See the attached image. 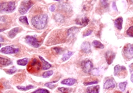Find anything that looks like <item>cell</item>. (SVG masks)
Returning <instances> with one entry per match:
<instances>
[{"mask_svg":"<svg viewBox=\"0 0 133 93\" xmlns=\"http://www.w3.org/2000/svg\"><path fill=\"white\" fill-rule=\"evenodd\" d=\"M54 19L56 22L59 23H63L64 22V17L61 14L57 13L54 16Z\"/></svg>","mask_w":133,"mask_h":93,"instance_id":"cell-21","label":"cell"},{"mask_svg":"<svg viewBox=\"0 0 133 93\" xmlns=\"http://www.w3.org/2000/svg\"><path fill=\"white\" fill-rule=\"evenodd\" d=\"M123 18L121 17H119L114 20V25L118 30H121L123 25Z\"/></svg>","mask_w":133,"mask_h":93,"instance_id":"cell-17","label":"cell"},{"mask_svg":"<svg viewBox=\"0 0 133 93\" xmlns=\"http://www.w3.org/2000/svg\"><path fill=\"white\" fill-rule=\"evenodd\" d=\"M53 50L57 54H60L64 51V49L61 48H59V47H55V48H53Z\"/></svg>","mask_w":133,"mask_h":93,"instance_id":"cell-32","label":"cell"},{"mask_svg":"<svg viewBox=\"0 0 133 93\" xmlns=\"http://www.w3.org/2000/svg\"><path fill=\"white\" fill-rule=\"evenodd\" d=\"M92 32H93V31H92V29L87 30V31H86L85 32V33H84L83 36H84V37H87V36L90 35L92 33Z\"/></svg>","mask_w":133,"mask_h":93,"instance_id":"cell-37","label":"cell"},{"mask_svg":"<svg viewBox=\"0 0 133 93\" xmlns=\"http://www.w3.org/2000/svg\"><path fill=\"white\" fill-rule=\"evenodd\" d=\"M16 3L14 1H9V2H3L1 3L0 9L1 12H7L11 13L15 10Z\"/></svg>","mask_w":133,"mask_h":93,"instance_id":"cell-2","label":"cell"},{"mask_svg":"<svg viewBox=\"0 0 133 93\" xmlns=\"http://www.w3.org/2000/svg\"><path fill=\"white\" fill-rule=\"evenodd\" d=\"M44 86L48 87H49V88H50V89H54V88H55V87H56V85H53L52 83H46V84H44Z\"/></svg>","mask_w":133,"mask_h":93,"instance_id":"cell-36","label":"cell"},{"mask_svg":"<svg viewBox=\"0 0 133 93\" xmlns=\"http://www.w3.org/2000/svg\"><path fill=\"white\" fill-rule=\"evenodd\" d=\"M127 35L131 37H133V26H131L127 31Z\"/></svg>","mask_w":133,"mask_h":93,"instance_id":"cell-31","label":"cell"},{"mask_svg":"<svg viewBox=\"0 0 133 93\" xmlns=\"http://www.w3.org/2000/svg\"><path fill=\"white\" fill-rule=\"evenodd\" d=\"M101 5L103 8H107L109 7V3H108V0H101Z\"/></svg>","mask_w":133,"mask_h":93,"instance_id":"cell-33","label":"cell"},{"mask_svg":"<svg viewBox=\"0 0 133 93\" xmlns=\"http://www.w3.org/2000/svg\"><path fill=\"white\" fill-rule=\"evenodd\" d=\"M123 56L127 60H131L133 57V46L131 44H127L123 50Z\"/></svg>","mask_w":133,"mask_h":93,"instance_id":"cell-5","label":"cell"},{"mask_svg":"<svg viewBox=\"0 0 133 93\" xmlns=\"http://www.w3.org/2000/svg\"><path fill=\"white\" fill-rule=\"evenodd\" d=\"M131 81H132V82H133V74H131Z\"/></svg>","mask_w":133,"mask_h":93,"instance_id":"cell-42","label":"cell"},{"mask_svg":"<svg viewBox=\"0 0 133 93\" xmlns=\"http://www.w3.org/2000/svg\"><path fill=\"white\" fill-rule=\"evenodd\" d=\"M133 63L131 64V65H130V69H131V74H133Z\"/></svg>","mask_w":133,"mask_h":93,"instance_id":"cell-40","label":"cell"},{"mask_svg":"<svg viewBox=\"0 0 133 93\" xmlns=\"http://www.w3.org/2000/svg\"><path fill=\"white\" fill-rule=\"evenodd\" d=\"M127 85V82L125 81V82H121L119 84V88L121 91H124L126 89Z\"/></svg>","mask_w":133,"mask_h":93,"instance_id":"cell-28","label":"cell"},{"mask_svg":"<svg viewBox=\"0 0 133 93\" xmlns=\"http://www.w3.org/2000/svg\"><path fill=\"white\" fill-rule=\"evenodd\" d=\"M55 1H60L62 0H55Z\"/></svg>","mask_w":133,"mask_h":93,"instance_id":"cell-43","label":"cell"},{"mask_svg":"<svg viewBox=\"0 0 133 93\" xmlns=\"http://www.w3.org/2000/svg\"><path fill=\"white\" fill-rule=\"evenodd\" d=\"M81 51L85 53H90L91 50V47L89 42H84L81 45Z\"/></svg>","mask_w":133,"mask_h":93,"instance_id":"cell-12","label":"cell"},{"mask_svg":"<svg viewBox=\"0 0 133 93\" xmlns=\"http://www.w3.org/2000/svg\"><path fill=\"white\" fill-rule=\"evenodd\" d=\"M112 7H113V9H114V10H116V11H118V9H117V7H116V2H115V1H114V2L112 3Z\"/></svg>","mask_w":133,"mask_h":93,"instance_id":"cell-39","label":"cell"},{"mask_svg":"<svg viewBox=\"0 0 133 93\" xmlns=\"http://www.w3.org/2000/svg\"><path fill=\"white\" fill-rule=\"evenodd\" d=\"M126 68L123 66H120V65H116L114 67V75L116 76H120L121 74H123L124 72H126Z\"/></svg>","mask_w":133,"mask_h":93,"instance_id":"cell-11","label":"cell"},{"mask_svg":"<svg viewBox=\"0 0 133 93\" xmlns=\"http://www.w3.org/2000/svg\"><path fill=\"white\" fill-rule=\"evenodd\" d=\"M81 67L83 71L86 74H90L94 68V65L92 62L89 59H86L83 61L81 63Z\"/></svg>","mask_w":133,"mask_h":93,"instance_id":"cell-6","label":"cell"},{"mask_svg":"<svg viewBox=\"0 0 133 93\" xmlns=\"http://www.w3.org/2000/svg\"><path fill=\"white\" fill-rule=\"evenodd\" d=\"M19 20H20V22H21L22 23H23V24H26V25H29L28 20H27V18L26 16H21Z\"/></svg>","mask_w":133,"mask_h":93,"instance_id":"cell-30","label":"cell"},{"mask_svg":"<svg viewBox=\"0 0 133 93\" xmlns=\"http://www.w3.org/2000/svg\"><path fill=\"white\" fill-rule=\"evenodd\" d=\"M73 52H72V51H68V52H66L65 54H64L63 57L62 58V62H65L67 60L69 59L70 57L73 56Z\"/></svg>","mask_w":133,"mask_h":93,"instance_id":"cell-22","label":"cell"},{"mask_svg":"<svg viewBox=\"0 0 133 93\" xmlns=\"http://www.w3.org/2000/svg\"><path fill=\"white\" fill-rule=\"evenodd\" d=\"M77 82V80L74 78H68V79H65L62 81L61 83L63 85H66L68 86H72L73 85H74Z\"/></svg>","mask_w":133,"mask_h":93,"instance_id":"cell-16","label":"cell"},{"mask_svg":"<svg viewBox=\"0 0 133 93\" xmlns=\"http://www.w3.org/2000/svg\"><path fill=\"white\" fill-rule=\"evenodd\" d=\"M33 5V2L31 0H23L19 8V12L22 15L26 14Z\"/></svg>","mask_w":133,"mask_h":93,"instance_id":"cell-3","label":"cell"},{"mask_svg":"<svg viewBox=\"0 0 133 93\" xmlns=\"http://www.w3.org/2000/svg\"><path fill=\"white\" fill-rule=\"evenodd\" d=\"M4 71L8 74H13L17 71V69L16 68V67H12L10 69H5Z\"/></svg>","mask_w":133,"mask_h":93,"instance_id":"cell-26","label":"cell"},{"mask_svg":"<svg viewBox=\"0 0 133 93\" xmlns=\"http://www.w3.org/2000/svg\"><path fill=\"white\" fill-rule=\"evenodd\" d=\"M1 52L5 54H14L19 52L20 49L18 48H15L12 46H7L1 48Z\"/></svg>","mask_w":133,"mask_h":93,"instance_id":"cell-7","label":"cell"},{"mask_svg":"<svg viewBox=\"0 0 133 93\" xmlns=\"http://www.w3.org/2000/svg\"><path fill=\"white\" fill-rule=\"evenodd\" d=\"M58 90L62 93H70V92L72 91V90L70 88H65V87H59Z\"/></svg>","mask_w":133,"mask_h":93,"instance_id":"cell-29","label":"cell"},{"mask_svg":"<svg viewBox=\"0 0 133 93\" xmlns=\"http://www.w3.org/2000/svg\"><path fill=\"white\" fill-rule=\"evenodd\" d=\"M130 1H131V2H133V0H130Z\"/></svg>","mask_w":133,"mask_h":93,"instance_id":"cell-44","label":"cell"},{"mask_svg":"<svg viewBox=\"0 0 133 93\" xmlns=\"http://www.w3.org/2000/svg\"><path fill=\"white\" fill-rule=\"evenodd\" d=\"M35 88V86L33 85H28L27 87H23V86H17V89H19V90H22V91H27L29 90V89H34Z\"/></svg>","mask_w":133,"mask_h":93,"instance_id":"cell-25","label":"cell"},{"mask_svg":"<svg viewBox=\"0 0 133 93\" xmlns=\"http://www.w3.org/2000/svg\"><path fill=\"white\" fill-rule=\"evenodd\" d=\"M29 62L28 58H24L22 59H19L17 61V64L20 66H25Z\"/></svg>","mask_w":133,"mask_h":93,"instance_id":"cell-24","label":"cell"},{"mask_svg":"<svg viewBox=\"0 0 133 93\" xmlns=\"http://www.w3.org/2000/svg\"><path fill=\"white\" fill-rule=\"evenodd\" d=\"M39 58L40 61H41L42 64V70H48V69H49L50 68L52 67V65L50 64L48 61H46L44 59V58L41 57V56H39Z\"/></svg>","mask_w":133,"mask_h":93,"instance_id":"cell-15","label":"cell"},{"mask_svg":"<svg viewBox=\"0 0 133 93\" xmlns=\"http://www.w3.org/2000/svg\"><path fill=\"white\" fill-rule=\"evenodd\" d=\"M40 68H41V62L38 61L36 59H33L27 70L29 72L35 73L39 71Z\"/></svg>","mask_w":133,"mask_h":93,"instance_id":"cell-4","label":"cell"},{"mask_svg":"<svg viewBox=\"0 0 133 93\" xmlns=\"http://www.w3.org/2000/svg\"><path fill=\"white\" fill-rule=\"evenodd\" d=\"M86 92L90 93H99V85H97V86L88 87L87 89H86Z\"/></svg>","mask_w":133,"mask_h":93,"instance_id":"cell-19","label":"cell"},{"mask_svg":"<svg viewBox=\"0 0 133 93\" xmlns=\"http://www.w3.org/2000/svg\"><path fill=\"white\" fill-rule=\"evenodd\" d=\"M25 40L29 45H30L33 48H37L40 46V43L38 42V40L36 38L33 37L32 36H27Z\"/></svg>","mask_w":133,"mask_h":93,"instance_id":"cell-8","label":"cell"},{"mask_svg":"<svg viewBox=\"0 0 133 93\" xmlns=\"http://www.w3.org/2000/svg\"><path fill=\"white\" fill-rule=\"evenodd\" d=\"M79 30H80V28H79L77 27H72L68 30L67 35L70 37H73L78 33Z\"/></svg>","mask_w":133,"mask_h":93,"instance_id":"cell-14","label":"cell"},{"mask_svg":"<svg viewBox=\"0 0 133 93\" xmlns=\"http://www.w3.org/2000/svg\"><path fill=\"white\" fill-rule=\"evenodd\" d=\"M0 38H1V42H3V38L2 36H1V37H0Z\"/></svg>","mask_w":133,"mask_h":93,"instance_id":"cell-41","label":"cell"},{"mask_svg":"<svg viewBox=\"0 0 133 93\" xmlns=\"http://www.w3.org/2000/svg\"><path fill=\"white\" fill-rule=\"evenodd\" d=\"M53 72L52 70H49V71H46L45 72L43 73L42 74V77L43 78H49L50 76L53 75Z\"/></svg>","mask_w":133,"mask_h":93,"instance_id":"cell-27","label":"cell"},{"mask_svg":"<svg viewBox=\"0 0 133 93\" xmlns=\"http://www.w3.org/2000/svg\"><path fill=\"white\" fill-rule=\"evenodd\" d=\"M48 16L47 14L35 16L31 19V24L37 29H43L48 24Z\"/></svg>","mask_w":133,"mask_h":93,"instance_id":"cell-1","label":"cell"},{"mask_svg":"<svg viewBox=\"0 0 133 93\" xmlns=\"http://www.w3.org/2000/svg\"><path fill=\"white\" fill-rule=\"evenodd\" d=\"M34 93H49V91L48 90H46V89H38L37 90H36L33 92Z\"/></svg>","mask_w":133,"mask_h":93,"instance_id":"cell-34","label":"cell"},{"mask_svg":"<svg viewBox=\"0 0 133 93\" xmlns=\"http://www.w3.org/2000/svg\"><path fill=\"white\" fill-rule=\"evenodd\" d=\"M89 22H90L89 18L85 16V17H83V18H81V19H79V18L77 19L75 23H76V24L77 25H82L83 27H85L89 23Z\"/></svg>","mask_w":133,"mask_h":93,"instance_id":"cell-13","label":"cell"},{"mask_svg":"<svg viewBox=\"0 0 133 93\" xmlns=\"http://www.w3.org/2000/svg\"><path fill=\"white\" fill-rule=\"evenodd\" d=\"M49 10H50V11H51V12L55 11V5H51L50 7H49Z\"/></svg>","mask_w":133,"mask_h":93,"instance_id":"cell-38","label":"cell"},{"mask_svg":"<svg viewBox=\"0 0 133 93\" xmlns=\"http://www.w3.org/2000/svg\"><path fill=\"white\" fill-rule=\"evenodd\" d=\"M0 63H1V66H3V67H7L10 64H12V61L9 59H7V58H4V57H0Z\"/></svg>","mask_w":133,"mask_h":93,"instance_id":"cell-18","label":"cell"},{"mask_svg":"<svg viewBox=\"0 0 133 93\" xmlns=\"http://www.w3.org/2000/svg\"><path fill=\"white\" fill-rule=\"evenodd\" d=\"M98 83V81L97 80H95V81H87V82H85L84 83V85L85 86H87V85H94Z\"/></svg>","mask_w":133,"mask_h":93,"instance_id":"cell-35","label":"cell"},{"mask_svg":"<svg viewBox=\"0 0 133 93\" xmlns=\"http://www.w3.org/2000/svg\"><path fill=\"white\" fill-rule=\"evenodd\" d=\"M116 57V53L112 51H107L105 53V59L108 64H111Z\"/></svg>","mask_w":133,"mask_h":93,"instance_id":"cell-10","label":"cell"},{"mask_svg":"<svg viewBox=\"0 0 133 93\" xmlns=\"http://www.w3.org/2000/svg\"><path fill=\"white\" fill-rule=\"evenodd\" d=\"M116 87V83L113 78H109L105 81L103 87L105 89H112Z\"/></svg>","mask_w":133,"mask_h":93,"instance_id":"cell-9","label":"cell"},{"mask_svg":"<svg viewBox=\"0 0 133 93\" xmlns=\"http://www.w3.org/2000/svg\"><path fill=\"white\" fill-rule=\"evenodd\" d=\"M19 30H20L19 27H15V28H14V29H11L9 33V38H14L16 37V35H17L18 33L19 32Z\"/></svg>","mask_w":133,"mask_h":93,"instance_id":"cell-20","label":"cell"},{"mask_svg":"<svg viewBox=\"0 0 133 93\" xmlns=\"http://www.w3.org/2000/svg\"><path fill=\"white\" fill-rule=\"evenodd\" d=\"M92 45H93V46L96 48H104V45L100 41H98V40H94V41H93Z\"/></svg>","mask_w":133,"mask_h":93,"instance_id":"cell-23","label":"cell"}]
</instances>
